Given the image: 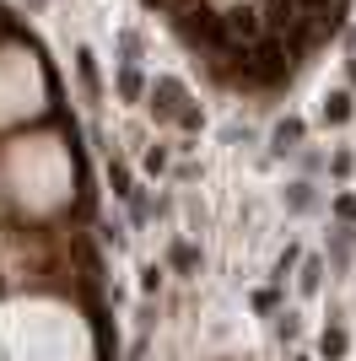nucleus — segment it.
I'll return each instance as SVG.
<instances>
[{"instance_id": "1", "label": "nucleus", "mask_w": 356, "mask_h": 361, "mask_svg": "<svg viewBox=\"0 0 356 361\" xmlns=\"http://www.w3.org/2000/svg\"><path fill=\"white\" fill-rule=\"evenodd\" d=\"M297 6H302V0H265V11H259V16H265V27H292Z\"/></svg>"}, {"instance_id": "2", "label": "nucleus", "mask_w": 356, "mask_h": 361, "mask_svg": "<svg viewBox=\"0 0 356 361\" xmlns=\"http://www.w3.org/2000/svg\"><path fill=\"white\" fill-rule=\"evenodd\" d=\"M324 356H329V361L345 356V329H329V334H324Z\"/></svg>"}, {"instance_id": "3", "label": "nucleus", "mask_w": 356, "mask_h": 361, "mask_svg": "<svg viewBox=\"0 0 356 361\" xmlns=\"http://www.w3.org/2000/svg\"><path fill=\"white\" fill-rule=\"evenodd\" d=\"M178 103V87L173 81H157V108H173Z\"/></svg>"}, {"instance_id": "4", "label": "nucleus", "mask_w": 356, "mask_h": 361, "mask_svg": "<svg viewBox=\"0 0 356 361\" xmlns=\"http://www.w3.org/2000/svg\"><path fill=\"white\" fill-rule=\"evenodd\" d=\"M275 140H281V146H286V140H302V124H297V119H286L281 130H275Z\"/></svg>"}, {"instance_id": "5", "label": "nucleus", "mask_w": 356, "mask_h": 361, "mask_svg": "<svg viewBox=\"0 0 356 361\" xmlns=\"http://www.w3.org/2000/svg\"><path fill=\"white\" fill-rule=\"evenodd\" d=\"M345 103H351V97H345V92H335V97H329V119H345V114H351Z\"/></svg>"}, {"instance_id": "6", "label": "nucleus", "mask_w": 356, "mask_h": 361, "mask_svg": "<svg viewBox=\"0 0 356 361\" xmlns=\"http://www.w3.org/2000/svg\"><path fill=\"white\" fill-rule=\"evenodd\" d=\"M302 6H308V11H329V0H302Z\"/></svg>"}]
</instances>
